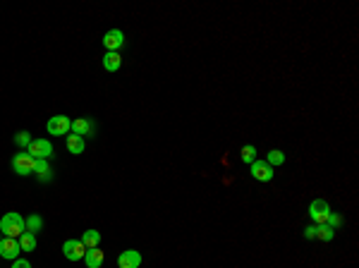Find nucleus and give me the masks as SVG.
Listing matches in <instances>:
<instances>
[{"instance_id":"f257e3e1","label":"nucleus","mask_w":359,"mask_h":268,"mask_svg":"<svg viewBox=\"0 0 359 268\" xmlns=\"http://www.w3.org/2000/svg\"><path fill=\"white\" fill-rule=\"evenodd\" d=\"M27 230V221L19 216V213L10 211L5 213L3 218H0V232L5 235V237H12V240H19L22 237V232Z\"/></svg>"},{"instance_id":"f03ea898","label":"nucleus","mask_w":359,"mask_h":268,"mask_svg":"<svg viewBox=\"0 0 359 268\" xmlns=\"http://www.w3.org/2000/svg\"><path fill=\"white\" fill-rule=\"evenodd\" d=\"M34 166H36V158L29 156L27 151H24V153H15V158H12V170H15L19 177L34 175Z\"/></svg>"},{"instance_id":"7ed1b4c3","label":"nucleus","mask_w":359,"mask_h":268,"mask_svg":"<svg viewBox=\"0 0 359 268\" xmlns=\"http://www.w3.org/2000/svg\"><path fill=\"white\" fill-rule=\"evenodd\" d=\"M70 125H72V120H70L67 115H53V118L46 122V130H48V134H53V137H67V134H70Z\"/></svg>"},{"instance_id":"20e7f679","label":"nucleus","mask_w":359,"mask_h":268,"mask_svg":"<svg viewBox=\"0 0 359 268\" xmlns=\"http://www.w3.org/2000/svg\"><path fill=\"white\" fill-rule=\"evenodd\" d=\"M29 156H34L36 160H48V158L53 156V146H50V141L48 139H34L27 148Z\"/></svg>"},{"instance_id":"39448f33","label":"nucleus","mask_w":359,"mask_h":268,"mask_svg":"<svg viewBox=\"0 0 359 268\" xmlns=\"http://www.w3.org/2000/svg\"><path fill=\"white\" fill-rule=\"evenodd\" d=\"M70 132L72 134H77V137H89L93 139L96 137V122L89 120V118H77V120H72V125H70Z\"/></svg>"},{"instance_id":"423d86ee","label":"nucleus","mask_w":359,"mask_h":268,"mask_svg":"<svg viewBox=\"0 0 359 268\" xmlns=\"http://www.w3.org/2000/svg\"><path fill=\"white\" fill-rule=\"evenodd\" d=\"M309 216H312V221L316 225H323V223L328 221V216H331V206L323 201V199H314L309 203Z\"/></svg>"},{"instance_id":"0eeeda50","label":"nucleus","mask_w":359,"mask_h":268,"mask_svg":"<svg viewBox=\"0 0 359 268\" xmlns=\"http://www.w3.org/2000/svg\"><path fill=\"white\" fill-rule=\"evenodd\" d=\"M63 254L70 261H82L86 256V247L82 244V240H67L63 244Z\"/></svg>"},{"instance_id":"6e6552de","label":"nucleus","mask_w":359,"mask_h":268,"mask_svg":"<svg viewBox=\"0 0 359 268\" xmlns=\"http://www.w3.org/2000/svg\"><path fill=\"white\" fill-rule=\"evenodd\" d=\"M19 251H22V247H19V240H12V237L0 240V259L15 261V259H19Z\"/></svg>"},{"instance_id":"1a4fd4ad","label":"nucleus","mask_w":359,"mask_h":268,"mask_svg":"<svg viewBox=\"0 0 359 268\" xmlns=\"http://www.w3.org/2000/svg\"><path fill=\"white\" fill-rule=\"evenodd\" d=\"M141 266V254L137 249H125L118 256V268H139Z\"/></svg>"},{"instance_id":"9d476101","label":"nucleus","mask_w":359,"mask_h":268,"mask_svg":"<svg viewBox=\"0 0 359 268\" xmlns=\"http://www.w3.org/2000/svg\"><path fill=\"white\" fill-rule=\"evenodd\" d=\"M103 43H106V48H108V50H113V53H120V48L125 46V34H122L120 29H111V31L103 36Z\"/></svg>"},{"instance_id":"9b49d317","label":"nucleus","mask_w":359,"mask_h":268,"mask_svg":"<svg viewBox=\"0 0 359 268\" xmlns=\"http://www.w3.org/2000/svg\"><path fill=\"white\" fill-rule=\"evenodd\" d=\"M251 175L257 177L259 182H271L273 180V168L268 166L266 160H254L251 163Z\"/></svg>"},{"instance_id":"f8f14e48","label":"nucleus","mask_w":359,"mask_h":268,"mask_svg":"<svg viewBox=\"0 0 359 268\" xmlns=\"http://www.w3.org/2000/svg\"><path fill=\"white\" fill-rule=\"evenodd\" d=\"M103 259H106V254H103V249H98V247H93V249H86V256H84V263H86V268H101V266H103Z\"/></svg>"},{"instance_id":"ddd939ff","label":"nucleus","mask_w":359,"mask_h":268,"mask_svg":"<svg viewBox=\"0 0 359 268\" xmlns=\"http://www.w3.org/2000/svg\"><path fill=\"white\" fill-rule=\"evenodd\" d=\"M34 175H36L38 182H50V180H53V170H50V166H48V160H36Z\"/></svg>"},{"instance_id":"4468645a","label":"nucleus","mask_w":359,"mask_h":268,"mask_svg":"<svg viewBox=\"0 0 359 268\" xmlns=\"http://www.w3.org/2000/svg\"><path fill=\"white\" fill-rule=\"evenodd\" d=\"M120 65H122V56H120V53H113V50H108V53H106V58H103V67H106L108 72H118Z\"/></svg>"},{"instance_id":"2eb2a0df","label":"nucleus","mask_w":359,"mask_h":268,"mask_svg":"<svg viewBox=\"0 0 359 268\" xmlns=\"http://www.w3.org/2000/svg\"><path fill=\"white\" fill-rule=\"evenodd\" d=\"M82 244L86 247V249H93V247H98V244H101V232H98V230H84Z\"/></svg>"},{"instance_id":"dca6fc26","label":"nucleus","mask_w":359,"mask_h":268,"mask_svg":"<svg viewBox=\"0 0 359 268\" xmlns=\"http://www.w3.org/2000/svg\"><path fill=\"white\" fill-rule=\"evenodd\" d=\"M67 151L70 153H74V156H79V153H84V139L77 137V134H67Z\"/></svg>"},{"instance_id":"f3484780","label":"nucleus","mask_w":359,"mask_h":268,"mask_svg":"<svg viewBox=\"0 0 359 268\" xmlns=\"http://www.w3.org/2000/svg\"><path fill=\"white\" fill-rule=\"evenodd\" d=\"M19 247H22V251H34L36 249V235L24 230L22 232V237H19Z\"/></svg>"},{"instance_id":"a211bd4d","label":"nucleus","mask_w":359,"mask_h":268,"mask_svg":"<svg viewBox=\"0 0 359 268\" xmlns=\"http://www.w3.org/2000/svg\"><path fill=\"white\" fill-rule=\"evenodd\" d=\"M333 237H335V230H333V228H328L326 223H323V225H316V240L331 242Z\"/></svg>"},{"instance_id":"6ab92c4d","label":"nucleus","mask_w":359,"mask_h":268,"mask_svg":"<svg viewBox=\"0 0 359 268\" xmlns=\"http://www.w3.org/2000/svg\"><path fill=\"white\" fill-rule=\"evenodd\" d=\"M268 166L273 168V166H283L285 163V153L280 151V148H273V151H268V160H266Z\"/></svg>"},{"instance_id":"aec40b11","label":"nucleus","mask_w":359,"mask_h":268,"mask_svg":"<svg viewBox=\"0 0 359 268\" xmlns=\"http://www.w3.org/2000/svg\"><path fill=\"white\" fill-rule=\"evenodd\" d=\"M41 228H43V221L38 218L36 213H34V216H29V218H27V230L34 232V235H38V232H41Z\"/></svg>"},{"instance_id":"412c9836","label":"nucleus","mask_w":359,"mask_h":268,"mask_svg":"<svg viewBox=\"0 0 359 268\" xmlns=\"http://www.w3.org/2000/svg\"><path fill=\"white\" fill-rule=\"evenodd\" d=\"M31 141H34V139H31V134H29V132H17V134H15V144H17V146H27L29 148V144H31Z\"/></svg>"},{"instance_id":"4be33fe9","label":"nucleus","mask_w":359,"mask_h":268,"mask_svg":"<svg viewBox=\"0 0 359 268\" xmlns=\"http://www.w3.org/2000/svg\"><path fill=\"white\" fill-rule=\"evenodd\" d=\"M242 160H244V163H254V160H257V148L254 146L242 148Z\"/></svg>"},{"instance_id":"5701e85b","label":"nucleus","mask_w":359,"mask_h":268,"mask_svg":"<svg viewBox=\"0 0 359 268\" xmlns=\"http://www.w3.org/2000/svg\"><path fill=\"white\" fill-rule=\"evenodd\" d=\"M326 225H328V228H333V230H335V228H340V225H342V216H338V213H331V216H328V221H326Z\"/></svg>"},{"instance_id":"b1692460","label":"nucleus","mask_w":359,"mask_h":268,"mask_svg":"<svg viewBox=\"0 0 359 268\" xmlns=\"http://www.w3.org/2000/svg\"><path fill=\"white\" fill-rule=\"evenodd\" d=\"M304 237H306V240H316V225H309V228H304Z\"/></svg>"},{"instance_id":"393cba45","label":"nucleus","mask_w":359,"mask_h":268,"mask_svg":"<svg viewBox=\"0 0 359 268\" xmlns=\"http://www.w3.org/2000/svg\"><path fill=\"white\" fill-rule=\"evenodd\" d=\"M12 268H31V263L29 261H24V259H15V263H12Z\"/></svg>"}]
</instances>
